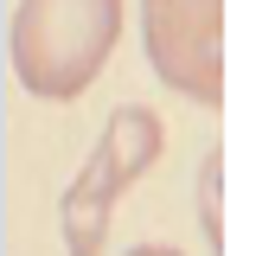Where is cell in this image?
I'll use <instances>...</instances> for the list:
<instances>
[{"instance_id": "cell-1", "label": "cell", "mask_w": 256, "mask_h": 256, "mask_svg": "<svg viewBox=\"0 0 256 256\" xmlns=\"http://www.w3.org/2000/svg\"><path fill=\"white\" fill-rule=\"evenodd\" d=\"M122 38V0H20L6 26L13 77L45 102H70L102 77Z\"/></svg>"}, {"instance_id": "cell-2", "label": "cell", "mask_w": 256, "mask_h": 256, "mask_svg": "<svg viewBox=\"0 0 256 256\" xmlns=\"http://www.w3.org/2000/svg\"><path fill=\"white\" fill-rule=\"evenodd\" d=\"M160 141H166V128H160V116L148 102H122V109L102 122L90 160L77 166V180H70L64 198H58L64 256H102L109 218H116V205L134 192V180L160 160Z\"/></svg>"}, {"instance_id": "cell-3", "label": "cell", "mask_w": 256, "mask_h": 256, "mask_svg": "<svg viewBox=\"0 0 256 256\" xmlns=\"http://www.w3.org/2000/svg\"><path fill=\"white\" fill-rule=\"evenodd\" d=\"M141 52L186 102H224V0H141Z\"/></svg>"}, {"instance_id": "cell-4", "label": "cell", "mask_w": 256, "mask_h": 256, "mask_svg": "<svg viewBox=\"0 0 256 256\" xmlns=\"http://www.w3.org/2000/svg\"><path fill=\"white\" fill-rule=\"evenodd\" d=\"M218 192H224V154L212 148L205 166H198V230H205V244L224 250V212H218Z\"/></svg>"}, {"instance_id": "cell-5", "label": "cell", "mask_w": 256, "mask_h": 256, "mask_svg": "<svg viewBox=\"0 0 256 256\" xmlns=\"http://www.w3.org/2000/svg\"><path fill=\"white\" fill-rule=\"evenodd\" d=\"M128 256H180V250H173V244H134Z\"/></svg>"}]
</instances>
